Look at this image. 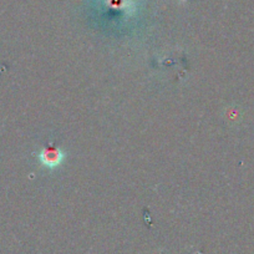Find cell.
Here are the masks:
<instances>
[{"label": "cell", "instance_id": "1", "mask_svg": "<svg viewBox=\"0 0 254 254\" xmlns=\"http://www.w3.org/2000/svg\"><path fill=\"white\" fill-rule=\"evenodd\" d=\"M41 165L46 168H56L64 162L65 155L60 148H43L38 155Z\"/></svg>", "mask_w": 254, "mask_h": 254}]
</instances>
